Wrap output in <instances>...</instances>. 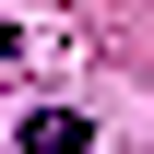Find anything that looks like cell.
Masks as SVG:
<instances>
[{
    "instance_id": "cell-1",
    "label": "cell",
    "mask_w": 154,
    "mask_h": 154,
    "mask_svg": "<svg viewBox=\"0 0 154 154\" xmlns=\"http://www.w3.org/2000/svg\"><path fill=\"white\" fill-rule=\"evenodd\" d=\"M24 154H95V119L83 107H36L24 119Z\"/></svg>"
},
{
    "instance_id": "cell-2",
    "label": "cell",
    "mask_w": 154,
    "mask_h": 154,
    "mask_svg": "<svg viewBox=\"0 0 154 154\" xmlns=\"http://www.w3.org/2000/svg\"><path fill=\"white\" fill-rule=\"evenodd\" d=\"M0 59H12V24H0Z\"/></svg>"
}]
</instances>
